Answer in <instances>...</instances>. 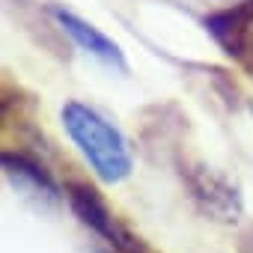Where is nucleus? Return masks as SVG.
<instances>
[{"label":"nucleus","mask_w":253,"mask_h":253,"mask_svg":"<svg viewBox=\"0 0 253 253\" xmlns=\"http://www.w3.org/2000/svg\"><path fill=\"white\" fill-rule=\"evenodd\" d=\"M182 182L194 200V206L217 220V223H235L244 211L241 191L217 170L200 164V161H182Z\"/></svg>","instance_id":"obj_3"},{"label":"nucleus","mask_w":253,"mask_h":253,"mask_svg":"<svg viewBox=\"0 0 253 253\" xmlns=\"http://www.w3.org/2000/svg\"><path fill=\"white\" fill-rule=\"evenodd\" d=\"M66 200H69V209L75 211V217L89 229L95 232L101 241H107L116 253H149L143 238L134 235L128 226H125L113 211L110 206L104 203V197L86 185V182H69L66 185Z\"/></svg>","instance_id":"obj_2"},{"label":"nucleus","mask_w":253,"mask_h":253,"mask_svg":"<svg viewBox=\"0 0 253 253\" xmlns=\"http://www.w3.org/2000/svg\"><path fill=\"white\" fill-rule=\"evenodd\" d=\"M63 128L101 182L116 185L122 179H128V173L134 167L131 146L110 119H104L98 110H92L81 101H66L63 104Z\"/></svg>","instance_id":"obj_1"},{"label":"nucleus","mask_w":253,"mask_h":253,"mask_svg":"<svg viewBox=\"0 0 253 253\" xmlns=\"http://www.w3.org/2000/svg\"><path fill=\"white\" fill-rule=\"evenodd\" d=\"M206 30L209 36L223 48V54L244 60L247 48L253 45V0H241L226 9H217L206 15Z\"/></svg>","instance_id":"obj_4"},{"label":"nucleus","mask_w":253,"mask_h":253,"mask_svg":"<svg viewBox=\"0 0 253 253\" xmlns=\"http://www.w3.org/2000/svg\"><path fill=\"white\" fill-rule=\"evenodd\" d=\"M54 18H57L60 30H63L66 36H72V42H75L81 51H86V54L98 57V60H101V63H107V66L125 69V60H122L119 45H116V42H110L101 30H95L92 24H86L84 18L72 15V12H66V9H60V6L54 9Z\"/></svg>","instance_id":"obj_6"},{"label":"nucleus","mask_w":253,"mask_h":253,"mask_svg":"<svg viewBox=\"0 0 253 253\" xmlns=\"http://www.w3.org/2000/svg\"><path fill=\"white\" fill-rule=\"evenodd\" d=\"M238 253H253V229H247L238 238Z\"/></svg>","instance_id":"obj_7"},{"label":"nucleus","mask_w":253,"mask_h":253,"mask_svg":"<svg viewBox=\"0 0 253 253\" xmlns=\"http://www.w3.org/2000/svg\"><path fill=\"white\" fill-rule=\"evenodd\" d=\"M0 161H3V173H6V179L18 188V191H27V194H33V197H39L42 203H57L60 200V188H57V182L48 176V170L39 164V161H33L30 155H24V152H3L0 155Z\"/></svg>","instance_id":"obj_5"},{"label":"nucleus","mask_w":253,"mask_h":253,"mask_svg":"<svg viewBox=\"0 0 253 253\" xmlns=\"http://www.w3.org/2000/svg\"><path fill=\"white\" fill-rule=\"evenodd\" d=\"M250 48H253V45H250Z\"/></svg>","instance_id":"obj_8"}]
</instances>
